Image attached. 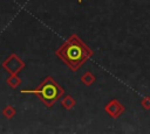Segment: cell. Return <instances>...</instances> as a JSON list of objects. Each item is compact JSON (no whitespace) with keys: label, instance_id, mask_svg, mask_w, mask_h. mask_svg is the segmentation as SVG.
I'll list each match as a JSON object with an SVG mask.
<instances>
[{"label":"cell","instance_id":"obj_4","mask_svg":"<svg viewBox=\"0 0 150 134\" xmlns=\"http://www.w3.org/2000/svg\"><path fill=\"white\" fill-rule=\"evenodd\" d=\"M61 105L66 111H70L74 108V106L76 105V100L70 96V94H66L62 99H61Z\"/></svg>","mask_w":150,"mask_h":134},{"label":"cell","instance_id":"obj_1","mask_svg":"<svg viewBox=\"0 0 150 134\" xmlns=\"http://www.w3.org/2000/svg\"><path fill=\"white\" fill-rule=\"evenodd\" d=\"M55 55L70 71H77L90 57H93L94 51L77 35L73 34L57 48Z\"/></svg>","mask_w":150,"mask_h":134},{"label":"cell","instance_id":"obj_3","mask_svg":"<svg viewBox=\"0 0 150 134\" xmlns=\"http://www.w3.org/2000/svg\"><path fill=\"white\" fill-rule=\"evenodd\" d=\"M104 111H105V113H107L109 117H111V118H114V119H117V118H120V117L124 113L125 106H124L123 104H121L117 99H111L109 103L105 104Z\"/></svg>","mask_w":150,"mask_h":134},{"label":"cell","instance_id":"obj_5","mask_svg":"<svg viewBox=\"0 0 150 134\" xmlns=\"http://www.w3.org/2000/svg\"><path fill=\"white\" fill-rule=\"evenodd\" d=\"M95 80H96V76H95L93 72H90V71H86V72L81 76V83H82L83 85H86V86L93 85V84L95 83Z\"/></svg>","mask_w":150,"mask_h":134},{"label":"cell","instance_id":"obj_7","mask_svg":"<svg viewBox=\"0 0 150 134\" xmlns=\"http://www.w3.org/2000/svg\"><path fill=\"white\" fill-rule=\"evenodd\" d=\"M75 1H77L79 3H81V2H82V0H75Z\"/></svg>","mask_w":150,"mask_h":134},{"label":"cell","instance_id":"obj_6","mask_svg":"<svg viewBox=\"0 0 150 134\" xmlns=\"http://www.w3.org/2000/svg\"><path fill=\"white\" fill-rule=\"evenodd\" d=\"M141 106L143 107V110L148 111L150 110V97H144L141 99Z\"/></svg>","mask_w":150,"mask_h":134},{"label":"cell","instance_id":"obj_2","mask_svg":"<svg viewBox=\"0 0 150 134\" xmlns=\"http://www.w3.org/2000/svg\"><path fill=\"white\" fill-rule=\"evenodd\" d=\"M22 92H29V93L36 94L41 99V101H43V104L47 107H52L63 96L64 90L52 77H47L35 90L22 91Z\"/></svg>","mask_w":150,"mask_h":134}]
</instances>
